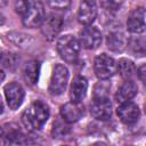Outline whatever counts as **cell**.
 Wrapping results in <instances>:
<instances>
[{
    "label": "cell",
    "mask_w": 146,
    "mask_h": 146,
    "mask_svg": "<svg viewBox=\"0 0 146 146\" xmlns=\"http://www.w3.org/2000/svg\"><path fill=\"white\" fill-rule=\"evenodd\" d=\"M14 7L26 27L41 26L44 19V8L41 0H14Z\"/></svg>",
    "instance_id": "obj_1"
},
{
    "label": "cell",
    "mask_w": 146,
    "mask_h": 146,
    "mask_svg": "<svg viewBox=\"0 0 146 146\" xmlns=\"http://www.w3.org/2000/svg\"><path fill=\"white\" fill-rule=\"evenodd\" d=\"M49 117L48 106L41 102L35 100L25 108L22 114V122L24 127L30 131H36L43 127Z\"/></svg>",
    "instance_id": "obj_2"
},
{
    "label": "cell",
    "mask_w": 146,
    "mask_h": 146,
    "mask_svg": "<svg viewBox=\"0 0 146 146\" xmlns=\"http://www.w3.org/2000/svg\"><path fill=\"white\" fill-rule=\"evenodd\" d=\"M57 51L62 59L73 64L76 62L80 52V42L71 34L63 35L57 41Z\"/></svg>",
    "instance_id": "obj_3"
},
{
    "label": "cell",
    "mask_w": 146,
    "mask_h": 146,
    "mask_svg": "<svg viewBox=\"0 0 146 146\" xmlns=\"http://www.w3.org/2000/svg\"><path fill=\"white\" fill-rule=\"evenodd\" d=\"M94 71L98 79L107 80L113 76L116 72V64L112 57L106 54H100L95 58L94 62Z\"/></svg>",
    "instance_id": "obj_4"
},
{
    "label": "cell",
    "mask_w": 146,
    "mask_h": 146,
    "mask_svg": "<svg viewBox=\"0 0 146 146\" xmlns=\"http://www.w3.org/2000/svg\"><path fill=\"white\" fill-rule=\"evenodd\" d=\"M67 80H68L67 68L62 64L55 65L51 78H50V82H49V92L54 96L63 94V91L66 88Z\"/></svg>",
    "instance_id": "obj_5"
},
{
    "label": "cell",
    "mask_w": 146,
    "mask_h": 146,
    "mask_svg": "<svg viewBox=\"0 0 146 146\" xmlns=\"http://www.w3.org/2000/svg\"><path fill=\"white\" fill-rule=\"evenodd\" d=\"M80 43L83 48L92 50L100 46L102 33L98 29L94 26H87L80 32Z\"/></svg>",
    "instance_id": "obj_6"
},
{
    "label": "cell",
    "mask_w": 146,
    "mask_h": 146,
    "mask_svg": "<svg viewBox=\"0 0 146 146\" xmlns=\"http://www.w3.org/2000/svg\"><path fill=\"white\" fill-rule=\"evenodd\" d=\"M63 26V19L58 15H49L47 18L44 17L41 24V32L48 40H54L60 32Z\"/></svg>",
    "instance_id": "obj_7"
},
{
    "label": "cell",
    "mask_w": 146,
    "mask_h": 146,
    "mask_svg": "<svg viewBox=\"0 0 146 146\" xmlns=\"http://www.w3.org/2000/svg\"><path fill=\"white\" fill-rule=\"evenodd\" d=\"M5 97H6V100H7L8 106L11 110H16L23 103V99H24V89L17 82L8 83L5 87Z\"/></svg>",
    "instance_id": "obj_8"
},
{
    "label": "cell",
    "mask_w": 146,
    "mask_h": 146,
    "mask_svg": "<svg viewBox=\"0 0 146 146\" xmlns=\"http://www.w3.org/2000/svg\"><path fill=\"white\" fill-rule=\"evenodd\" d=\"M91 115L100 121H106L112 115V104L108 97L105 98H94L92 104L90 105Z\"/></svg>",
    "instance_id": "obj_9"
},
{
    "label": "cell",
    "mask_w": 146,
    "mask_h": 146,
    "mask_svg": "<svg viewBox=\"0 0 146 146\" xmlns=\"http://www.w3.org/2000/svg\"><path fill=\"white\" fill-rule=\"evenodd\" d=\"M116 113H117L120 120L125 124L136 123L140 115V111H139L138 106L130 100L121 103V105L116 110Z\"/></svg>",
    "instance_id": "obj_10"
},
{
    "label": "cell",
    "mask_w": 146,
    "mask_h": 146,
    "mask_svg": "<svg viewBox=\"0 0 146 146\" xmlns=\"http://www.w3.org/2000/svg\"><path fill=\"white\" fill-rule=\"evenodd\" d=\"M145 14H146V11L141 7L136 8L133 11H131V14L129 15L128 21H127V27H128L129 32L139 34L146 30Z\"/></svg>",
    "instance_id": "obj_11"
},
{
    "label": "cell",
    "mask_w": 146,
    "mask_h": 146,
    "mask_svg": "<svg viewBox=\"0 0 146 146\" xmlns=\"http://www.w3.org/2000/svg\"><path fill=\"white\" fill-rule=\"evenodd\" d=\"M97 16V6L94 0H81L79 10H78V19L83 25H90Z\"/></svg>",
    "instance_id": "obj_12"
},
{
    "label": "cell",
    "mask_w": 146,
    "mask_h": 146,
    "mask_svg": "<svg viewBox=\"0 0 146 146\" xmlns=\"http://www.w3.org/2000/svg\"><path fill=\"white\" fill-rule=\"evenodd\" d=\"M82 115H83V106L81 105V103H75L71 100L70 103H66L60 107V116L67 123L76 122Z\"/></svg>",
    "instance_id": "obj_13"
},
{
    "label": "cell",
    "mask_w": 146,
    "mask_h": 146,
    "mask_svg": "<svg viewBox=\"0 0 146 146\" xmlns=\"http://www.w3.org/2000/svg\"><path fill=\"white\" fill-rule=\"evenodd\" d=\"M87 89H88L87 79L81 75L75 76L71 84V91H70L71 100L75 103H81V100L84 98L87 94Z\"/></svg>",
    "instance_id": "obj_14"
},
{
    "label": "cell",
    "mask_w": 146,
    "mask_h": 146,
    "mask_svg": "<svg viewBox=\"0 0 146 146\" xmlns=\"http://www.w3.org/2000/svg\"><path fill=\"white\" fill-rule=\"evenodd\" d=\"M106 44L107 48L112 51H122L125 46L128 44V40L124 35V33L120 30H112L106 38Z\"/></svg>",
    "instance_id": "obj_15"
},
{
    "label": "cell",
    "mask_w": 146,
    "mask_h": 146,
    "mask_svg": "<svg viewBox=\"0 0 146 146\" xmlns=\"http://www.w3.org/2000/svg\"><path fill=\"white\" fill-rule=\"evenodd\" d=\"M138 92V88L136 86L135 82H132L131 80H127L117 90L116 95H115V99L117 100V103H124V102H129L131 100Z\"/></svg>",
    "instance_id": "obj_16"
},
{
    "label": "cell",
    "mask_w": 146,
    "mask_h": 146,
    "mask_svg": "<svg viewBox=\"0 0 146 146\" xmlns=\"http://www.w3.org/2000/svg\"><path fill=\"white\" fill-rule=\"evenodd\" d=\"M128 49L136 57L146 56V38L145 36H133L128 40Z\"/></svg>",
    "instance_id": "obj_17"
},
{
    "label": "cell",
    "mask_w": 146,
    "mask_h": 146,
    "mask_svg": "<svg viewBox=\"0 0 146 146\" xmlns=\"http://www.w3.org/2000/svg\"><path fill=\"white\" fill-rule=\"evenodd\" d=\"M116 70L119 71L120 75L127 81V80H131L135 74H136V66L135 64L127 58H121L117 64H116Z\"/></svg>",
    "instance_id": "obj_18"
},
{
    "label": "cell",
    "mask_w": 146,
    "mask_h": 146,
    "mask_svg": "<svg viewBox=\"0 0 146 146\" xmlns=\"http://www.w3.org/2000/svg\"><path fill=\"white\" fill-rule=\"evenodd\" d=\"M23 75L26 83H29L30 86L35 84L39 78V63L36 60L29 62L24 67Z\"/></svg>",
    "instance_id": "obj_19"
},
{
    "label": "cell",
    "mask_w": 146,
    "mask_h": 146,
    "mask_svg": "<svg viewBox=\"0 0 146 146\" xmlns=\"http://www.w3.org/2000/svg\"><path fill=\"white\" fill-rule=\"evenodd\" d=\"M18 63V58L15 54L13 52H3L1 55V65L3 68H8V70H13L16 67Z\"/></svg>",
    "instance_id": "obj_20"
},
{
    "label": "cell",
    "mask_w": 146,
    "mask_h": 146,
    "mask_svg": "<svg viewBox=\"0 0 146 146\" xmlns=\"http://www.w3.org/2000/svg\"><path fill=\"white\" fill-rule=\"evenodd\" d=\"M46 1L49 7H51L52 9H57V10L67 9L71 5V0H46Z\"/></svg>",
    "instance_id": "obj_21"
},
{
    "label": "cell",
    "mask_w": 146,
    "mask_h": 146,
    "mask_svg": "<svg viewBox=\"0 0 146 146\" xmlns=\"http://www.w3.org/2000/svg\"><path fill=\"white\" fill-rule=\"evenodd\" d=\"M8 39L13 43L23 47V44H25V42L29 40V35H25V34H22V33H15L14 32V33H9L8 34Z\"/></svg>",
    "instance_id": "obj_22"
},
{
    "label": "cell",
    "mask_w": 146,
    "mask_h": 146,
    "mask_svg": "<svg viewBox=\"0 0 146 146\" xmlns=\"http://www.w3.org/2000/svg\"><path fill=\"white\" fill-rule=\"evenodd\" d=\"M122 3V0H100V5L110 11L117 10Z\"/></svg>",
    "instance_id": "obj_23"
},
{
    "label": "cell",
    "mask_w": 146,
    "mask_h": 146,
    "mask_svg": "<svg viewBox=\"0 0 146 146\" xmlns=\"http://www.w3.org/2000/svg\"><path fill=\"white\" fill-rule=\"evenodd\" d=\"M64 120H63V122H56L55 124H54V133L56 135V136H59V137H62V136H64L65 133H66V131H67V127L64 124Z\"/></svg>",
    "instance_id": "obj_24"
},
{
    "label": "cell",
    "mask_w": 146,
    "mask_h": 146,
    "mask_svg": "<svg viewBox=\"0 0 146 146\" xmlns=\"http://www.w3.org/2000/svg\"><path fill=\"white\" fill-rule=\"evenodd\" d=\"M107 88H105L103 84H97L95 88L94 98H105L107 97Z\"/></svg>",
    "instance_id": "obj_25"
},
{
    "label": "cell",
    "mask_w": 146,
    "mask_h": 146,
    "mask_svg": "<svg viewBox=\"0 0 146 146\" xmlns=\"http://www.w3.org/2000/svg\"><path fill=\"white\" fill-rule=\"evenodd\" d=\"M137 75H138V78L140 79V81L144 83V86H146V64L141 65V66L138 68Z\"/></svg>",
    "instance_id": "obj_26"
},
{
    "label": "cell",
    "mask_w": 146,
    "mask_h": 146,
    "mask_svg": "<svg viewBox=\"0 0 146 146\" xmlns=\"http://www.w3.org/2000/svg\"><path fill=\"white\" fill-rule=\"evenodd\" d=\"M6 2H7V0H1V5H2V6H5Z\"/></svg>",
    "instance_id": "obj_27"
},
{
    "label": "cell",
    "mask_w": 146,
    "mask_h": 146,
    "mask_svg": "<svg viewBox=\"0 0 146 146\" xmlns=\"http://www.w3.org/2000/svg\"><path fill=\"white\" fill-rule=\"evenodd\" d=\"M144 108H145V113H146V102H145V104H144Z\"/></svg>",
    "instance_id": "obj_28"
}]
</instances>
